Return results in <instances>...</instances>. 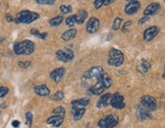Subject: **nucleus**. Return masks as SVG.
Listing matches in <instances>:
<instances>
[{
    "mask_svg": "<svg viewBox=\"0 0 165 128\" xmlns=\"http://www.w3.org/2000/svg\"><path fill=\"white\" fill-rule=\"evenodd\" d=\"M61 13H63V14H67V13H70L73 8H71L70 5H61L59 7Z\"/></svg>",
    "mask_w": 165,
    "mask_h": 128,
    "instance_id": "30",
    "label": "nucleus"
},
{
    "mask_svg": "<svg viewBox=\"0 0 165 128\" xmlns=\"http://www.w3.org/2000/svg\"><path fill=\"white\" fill-rule=\"evenodd\" d=\"M5 18H6V20L8 21V23H10V21H13V18L11 15H9V14H7L6 17H5Z\"/></svg>",
    "mask_w": 165,
    "mask_h": 128,
    "instance_id": "40",
    "label": "nucleus"
},
{
    "mask_svg": "<svg viewBox=\"0 0 165 128\" xmlns=\"http://www.w3.org/2000/svg\"><path fill=\"white\" fill-rule=\"evenodd\" d=\"M102 82H103V84H104L105 89L107 90V89H109V87H111L113 81H112V78H111V77L109 76L106 72H104L102 74Z\"/></svg>",
    "mask_w": 165,
    "mask_h": 128,
    "instance_id": "23",
    "label": "nucleus"
},
{
    "mask_svg": "<svg viewBox=\"0 0 165 128\" xmlns=\"http://www.w3.org/2000/svg\"><path fill=\"white\" fill-rule=\"evenodd\" d=\"M56 58L63 63L70 62V61L74 58L73 51V50L67 49V48H66V49H63V50H58L56 52Z\"/></svg>",
    "mask_w": 165,
    "mask_h": 128,
    "instance_id": "6",
    "label": "nucleus"
},
{
    "mask_svg": "<svg viewBox=\"0 0 165 128\" xmlns=\"http://www.w3.org/2000/svg\"><path fill=\"white\" fill-rule=\"evenodd\" d=\"M0 114H1V112H0Z\"/></svg>",
    "mask_w": 165,
    "mask_h": 128,
    "instance_id": "41",
    "label": "nucleus"
},
{
    "mask_svg": "<svg viewBox=\"0 0 165 128\" xmlns=\"http://www.w3.org/2000/svg\"><path fill=\"white\" fill-rule=\"evenodd\" d=\"M73 17H74V23H76V25L81 26L87 20L88 11H87V10H85V9H81V10H79L76 14L73 15Z\"/></svg>",
    "mask_w": 165,
    "mask_h": 128,
    "instance_id": "17",
    "label": "nucleus"
},
{
    "mask_svg": "<svg viewBox=\"0 0 165 128\" xmlns=\"http://www.w3.org/2000/svg\"><path fill=\"white\" fill-rule=\"evenodd\" d=\"M149 20H150V17H143L139 20V25H140V26H143L144 23H147V21H148Z\"/></svg>",
    "mask_w": 165,
    "mask_h": 128,
    "instance_id": "36",
    "label": "nucleus"
},
{
    "mask_svg": "<svg viewBox=\"0 0 165 128\" xmlns=\"http://www.w3.org/2000/svg\"><path fill=\"white\" fill-rule=\"evenodd\" d=\"M52 114H53V115L65 117V109H64V107L59 106V107H57V108H55L54 110L52 111Z\"/></svg>",
    "mask_w": 165,
    "mask_h": 128,
    "instance_id": "25",
    "label": "nucleus"
},
{
    "mask_svg": "<svg viewBox=\"0 0 165 128\" xmlns=\"http://www.w3.org/2000/svg\"><path fill=\"white\" fill-rule=\"evenodd\" d=\"M113 3V0H103V5H109Z\"/></svg>",
    "mask_w": 165,
    "mask_h": 128,
    "instance_id": "39",
    "label": "nucleus"
},
{
    "mask_svg": "<svg viewBox=\"0 0 165 128\" xmlns=\"http://www.w3.org/2000/svg\"><path fill=\"white\" fill-rule=\"evenodd\" d=\"M100 26V20L97 17H91L87 23L86 31L89 34H95L96 32L99 30Z\"/></svg>",
    "mask_w": 165,
    "mask_h": 128,
    "instance_id": "10",
    "label": "nucleus"
},
{
    "mask_svg": "<svg viewBox=\"0 0 165 128\" xmlns=\"http://www.w3.org/2000/svg\"><path fill=\"white\" fill-rule=\"evenodd\" d=\"M12 126L13 127H14V128H17L18 126H20V121H17V120H13V121H12Z\"/></svg>",
    "mask_w": 165,
    "mask_h": 128,
    "instance_id": "38",
    "label": "nucleus"
},
{
    "mask_svg": "<svg viewBox=\"0 0 165 128\" xmlns=\"http://www.w3.org/2000/svg\"><path fill=\"white\" fill-rule=\"evenodd\" d=\"M63 21V17L62 15H57V17L51 18L49 20V25L51 26H58L59 25H61Z\"/></svg>",
    "mask_w": 165,
    "mask_h": 128,
    "instance_id": "24",
    "label": "nucleus"
},
{
    "mask_svg": "<svg viewBox=\"0 0 165 128\" xmlns=\"http://www.w3.org/2000/svg\"><path fill=\"white\" fill-rule=\"evenodd\" d=\"M94 6L96 9H99L100 7L103 6V0H96V1H94Z\"/></svg>",
    "mask_w": 165,
    "mask_h": 128,
    "instance_id": "35",
    "label": "nucleus"
},
{
    "mask_svg": "<svg viewBox=\"0 0 165 128\" xmlns=\"http://www.w3.org/2000/svg\"><path fill=\"white\" fill-rule=\"evenodd\" d=\"M104 68L102 66H95V67L90 68L89 70H87L84 73V75L82 77V84L86 87V90L91 85L93 81H97L100 78V76L104 73Z\"/></svg>",
    "mask_w": 165,
    "mask_h": 128,
    "instance_id": "1",
    "label": "nucleus"
},
{
    "mask_svg": "<svg viewBox=\"0 0 165 128\" xmlns=\"http://www.w3.org/2000/svg\"><path fill=\"white\" fill-rule=\"evenodd\" d=\"M161 9V5L158 3V2H152L148 5L147 7L144 10V17H152V15L156 14L159 10Z\"/></svg>",
    "mask_w": 165,
    "mask_h": 128,
    "instance_id": "11",
    "label": "nucleus"
},
{
    "mask_svg": "<svg viewBox=\"0 0 165 128\" xmlns=\"http://www.w3.org/2000/svg\"><path fill=\"white\" fill-rule=\"evenodd\" d=\"M63 121H64V117L57 116V115H52L46 120V124L52 125L53 127L58 128L61 124L63 123Z\"/></svg>",
    "mask_w": 165,
    "mask_h": 128,
    "instance_id": "15",
    "label": "nucleus"
},
{
    "mask_svg": "<svg viewBox=\"0 0 165 128\" xmlns=\"http://www.w3.org/2000/svg\"><path fill=\"white\" fill-rule=\"evenodd\" d=\"M71 113L74 121H79L82 118V116L86 113V108H71Z\"/></svg>",
    "mask_w": 165,
    "mask_h": 128,
    "instance_id": "20",
    "label": "nucleus"
},
{
    "mask_svg": "<svg viewBox=\"0 0 165 128\" xmlns=\"http://www.w3.org/2000/svg\"><path fill=\"white\" fill-rule=\"evenodd\" d=\"M65 23H66V26H70V28H73V26L76 25V23H74L73 15H70V17H68L67 18H66Z\"/></svg>",
    "mask_w": 165,
    "mask_h": 128,
    "instance_id": "33",
    "label": "nucleus"
},
{
    "mask_svg": "<svg viewBox=\"0 0 165 128\" xmlns=\"http://www.w3.org/2000/svg\"><path fill=\"white\" fill-rule=\"evenodd\" d=\"M141 107L148 111L149 113L157 110V100L151 96H143L141 98Z\"/></svg>",
    "mask_w": 165,
    "mask_h": 128,
    "instance_id": "5",
    "label": "nucleus"
},
{
    "mask_svg": "<svg viewBox=\"0 0 165 128\" xmlns=\"http://www.w3.org/2000/svg\"><path fill=\"white\" fill-rule=\"evenodd\" d=\"M111 97H112V94H103L101 95V97L99 98L97 102V107L100 109L102 108H106V107L110 106V101H111Z\"/></svg>",
    "mask_w": 165,
    "mask_h": 128,
    "instance_id": "13",
    "label": "nucleus"
},
{
    "mask_svg": "<svg viewBox=\"0 0 165 128\" xmlns=\"http://www.w3.org/2000/svg\"><path fill=\"white\" fill-rule=\"evenodd\" d=\"M64 74H65V68L64 67H58L50 72V78H51L52 81L58 84V82H60L61 81H62Z\"/></svg>",
    "mask_w": 165,
    "mask_h": 128,
    "instance_id": "12",
    "label": "nucleus"
},
{
    "mask_svg": "<svg viewBox=\"0 0 165 128\" xmlns=\"http://www.w3.org/2000/svg\"><path fill=\"white\" fill-rule=\"evenodd\" d=\"M150 68H151V63L148 60H141V62L138 64V71L142 74L147 73Z\"/></svg>",
    "mask_w": 165,
    "mask_h": 128,
    "instance_id": "21",
    "label": "nucleus"
},
{
    "mask_svg": "<svg viewBox=\"0 0 165 128\" xmlns=\"http://www.w3.org/2000/svg\"><path fill=\"white\" fill-rule=\"evenodd\" d=\"M34 93L39 97H48L50 95V90L46 84H37L34 87Z\"/></svg>",
    "mask_w": 165,
    "mask_h": 128,
    "instance_id": "14",
    "label": "nucleus"
},
{
    "mask_svg": "<svg viewBox=\"0 0 165 128\" xmlns=\"http://www.w3.org/2000/svg\"><path fill=\"white\" fill-rule=\"evenodd\" d=\"M119 123V118L115 114H110V115L104 117L98 121V126L99 128H114Z\"/></svg>",
    "mask_w": 165,
    "mask_h": 128,
    "instance_id": "4",
    "label": "nucleus"
},
{
    "mask_svg": "<svg viewBox=\"0 0 165 128\" xmlns=\"http://www.w3.org/2000/svg\"><path fill=\"white\" fill-rule=\"evenodd\" d=\"M124 56L120 50L112 48L109 51V59L107 61L109 66H113V67H119L123 64Z\"/></svg>",
    "mask_w": 165,
    "mask_h": 128,
    "instance_id": "3",
    "label": "nucleus"
},
{
    "mask_svg": "<svg viewBox=\"0 0 165 128\" xmlns=\"http://www.w3.org/2000/svg\"><path fill=\"white\" fill-rule=\"evenodd\" d=\"M26 124L29 127H31L32 124H33V113L32 112H26Z\"/></svg>",
    "mask_w": 165,
    "mask_h": 128,
    "instance_id": "29",
    "label": "nucleus"
},
{
    "mask_svg": "<svg viewBox=\"0 0 165 128\" xmlns=\"http://www.w3.org/2000/svg\"><path fill=\"white\" fill-rule=\"evenodd\" d=\"M31 34L33 35V36H35V37H37V38L42 39V40H45L47 38V33H40L37 29H32Z\"/></svg>",
    "mask_w": 165,
    "mask_h": 128,
    "instance_id": "27",
    "label": "nucleus"
},
{
    "mask_svg": "<svg viewBox=\"0 0 165 128\" xmlns=\"http://www.w3.org/2000/svg\"><path fill=\"white\" fill-rule=\"evenodd\" d=\"M13 51L17 55H31L35 51V43L30 40L17 42L13 44Z\"/></svg>",
    "mask_w": 165,
    "mask_h": 128,
    "instance_id": "2",
    "label": "nucleus"
},
{
    "mask_svg": "<svg viewBox=\"0 0 165 128\" xmlns=\"http://www.w3.org/2000/svg\"><path fill=\"white\" fill-rule=\"evenodd\" d=\"M141 9V2L137 0H132L129 1L124 7V12L127 15H134Z\"/></svg>",
    "mask_w": 165,
    "mask_h": 128,
    "instance_id": "9",
    "label": "nucleus"
},
{
    "mask_svg": "<svg viewBox=\"0 0 165 128\" xmlns=\"http://www.w3.org/2000/svg\"><path fill=\"white\" fill-rule=\"evenodd\" d=\"M36 3L42 5H53L55 3V0H36Z\"/></svg>",
    "mask_w": 165,
    "mask_h": 128,
    "instance_id": "31",
    "label": "nucleus"
},
{
    "mask_svg": "<svg viewBox=\"0 0 165 128\" xmlns=\"http://www.w3.org/2000/svg\"><path fill=\"white\" fill-rule=\"evenodd\" d=\"M137 118L139 121H144V120H146V119H152L153 117L148 111L143 109L141 106H138L137 107Z\"/></svg>",
    "mask_w": 165,
    "mask_h": 128,
    "instance_id": "18",
    "label": "nucleus"
},
{
    "mask_svg": "<svg viewBox=\"0 0 165 128\" xmlns=\"http://www.w3.org/2000/svg\"><path fill=\"white\" fill-rule=\"evenodd\" d=\"M129 26H132V21H130V20L126 21V23L123 25V26H122V32H123V33H124V32H126V30L129 29Z\"/></svg>",
    "mask_w": 165,
    "mask_h": 128,
    "instance_id": "37",
    "label": "nucleus"
},
{
    "mask_svg": "<svg viewBox=\"0 0 165 128\" xmlns=\"http://www.w3.org/2000/svg\"><path fill=\"white\" fill-rule=\"evenodd\" d=\"M9 93V89L7 87H0V98H4Z\"/></svg>",
    "mask_w": 165,
    "mask_h": 128,
    "instance_id": "34",
    "label": "nucleus"
},
{
    "mask_svg": "<svg viewBox=\"0 0 165 128\" xmlns=\"http://www.w3.org/2000/svg\"><path fill=\"white\" fill-rule=\"evenodd\" d=\"M30 10H22V11H20L17 14V17H15L14 21L17 23H25V21L26 20V18H28L29 14H30Z\"/></svg>",
    "mask_w": 165,
    "mask_h": 128,
    "instance_id": "22",
    "label": "nucleus"
},
{
    "mask_svg": "<svg viewBox=\"0 0 165 128\" xmlns=\"http://www.w3.org/2000/svg\"><path fill=\"white\" fill-rule=\"evenodd\" d=\"M31 65H32V62L30 60H23V61H20V62H18V66L22 68H28V67H30Z\"/></svg>",
    "mask_w": 165,
    "mask_h": 128,
    "instance_id": "32",
    "label": "nucleus"
},
{
    "mask_svg": "<svg viewBox=\"0 0 165 128\" xmlns=\"http://www.w3.org/2000/svg\"><path fill=\"white\" fill-rule=\"evenodd\" d=\"M50 99L53 101H62L63 99H64V93H63L62 90H57L54 95H52L51 97H50Z\"/></svg>",
    "mask_w": 165,
    "mask_h": 128,
    "instance_id": "26",
    "label": "nucleus"
},
{
    "mask_svg": "<svg viewBox=\"0 0 165 128\" xmlns=\"http://www.w3.org/2000/svg\"><path fill=\"white\" fill-rule=\"evenodd\" d=\"M160 33V29L158 28L157 26H149L148 29H146L143 33V39L144 41L146 42H150L152 40L157 37V35Z\"/></svg>",
    "mask_w": 165,
    "mask_h": 128,
    "instance_id": "8",
    "label": "nucleus"
},
{
    "mask_svg": "<svg viewBox=\"0 0 165 128\" xmlns=\"http://www.w3.org/2000/svg\"><path fill=\"white\" fill-rule=\"evenodd\" d=\"M76 34H78L76 29L71 28V29H70V30L65 31L64 33L61 35V39H62L63 41H70V40H73V39L76 38Z\"/></svg>",
    "mask_w": 165,
    "mask_h": 128,
    "instance_id": "19",
    "label": "nucleus"
},
{
    "mask_svg": "<svg viewBox=\"0 0 165 128\" xmlns=\"http://www.w3.org/2000/svg\"><path fill=\"white\" fill-rule=\"evenodd\" d=\"M90 105V99L89 98H81L78 100H73L70 104L71 108H86Z\"/></svg>",
    "mask_w": 165,
    "mask_h": 128,
    "instance_id": "16",
    "label": "nucleus"
},
{
    "mask_svg": "<svg viewBox=\"0 0 165 128\" xmlns=\"http://www.w3.org/2000/svg\"><path fill=\"white\" fill-rule=\"evenodd\" d=\"M121 23H122V18L121 17H115L113 20V23H112V30L113 31H117L119 30L121 26Z\"/></svg>",
    "mask_w": 165,
    "mask_h": 128,
    "instance_id": "28",
    "label": "nucleus"
},
{
    "mask_svg": "<svg viewBox=\"0 0 165 128\" xmlns=\"http://www.w3.org/2000/svg\"><path fill=\"white\" fill-rule=\"evenodd\" d=\"M110 106L114 109H123L126 107V102H124V98L120 93H114L112 94L110 101Z\"/></svg>",
    "mask_w": 165,
    "mask_h": 128,
    "instance_id": "7",
    "label": "nucleus"
}]
</instances>
